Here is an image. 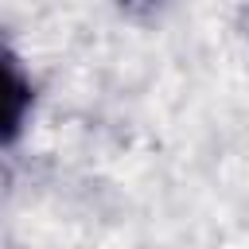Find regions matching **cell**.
<instances>
[{
  "label": "cell",
  "instance_id": "obj_1",
  "mask_svg": "<svg viewBox=\"0 0 249 249\" xmlns=\"http://www.w3.org/2000/svg\"><path fill=\"white\" fill-rule=\"evenodd\" d=\"M35 109V86L12 51H0V148L16 144Z\"/></svg>",
  "mask_w": 249,
  "mask_h": 249
},
{
  "label": "cell",
  "instance_id": "obj_2",
  "mask_svg": "<svg viewBox=\"0 0 249 249\" xmlns=\"http://www.w3.org/2000/svg\"><path fill=\"white\" fill-rule=\"evenodd\" d=\"M117 4H121L124 12H136V16H140V12H156V8L167 4V0H117Z\"/></svg>",
  "mask_w": 249,
  "mask_h": 249
}]
</instances>
